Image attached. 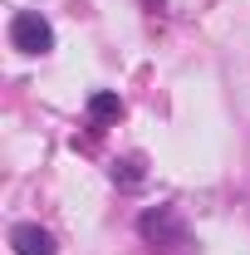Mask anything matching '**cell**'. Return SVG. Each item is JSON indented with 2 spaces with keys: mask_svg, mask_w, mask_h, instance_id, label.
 Returning <instances> with one entry per match:
<instances>
[{
  "mask_svg": "<svg viewBox=\"0 0 250 255\" xmlns=\"http://www.w3.org/2000/svg\"><path fill=\"white\" fill-rule=\"evenodd\" d=\"M10 44H15L20 54H49V49H54V30H49V20H44L39 10H20V15L10 20Z\"/></svg>",
  "mask_w": 250,
  "mask_h": 255,
  "instance_id": "6da1fadb",
  "label": "cell"
},
{
  "mask_svg": "<svg viewBox=\"0 0 250 255\" xmlns=\"http://www.w3.org/2000/svg\"><path fill=\"white\" fill-rule=\"evenodd\" d=\"M10 246H15V255H54L59 251L54 236H49L44 226H30V221H20L15 231H10Z\"/></svg>",
  "mask_w": 250,
  "mask_h": 255,
  "instance_id": "7a4b0ae2",
  "label": "cell"
},
{
  "mask_svg": "<svg viewBox=\"0 0 250 255\" xmlns=\"http://www.w3.org/2000/svg\"><path fill=\"white\" fill-rule=\"evenodd\" d=\"M118 113H123L118 94H94L89 98V118H118Z\"/></svg>",
  "mask_w": 250,
  "mask_h": 255,
  "instance_id": "3957f363",
  "label": "cell"
}]
</instances>
